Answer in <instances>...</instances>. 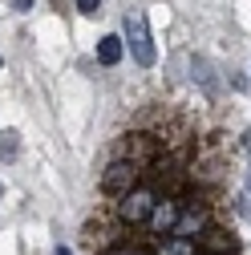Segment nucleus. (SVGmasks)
I'll return each instance as SVG.
<instances>
[{"instance_id": "6", "label": "nucleus", "mask_w": 251, "mask_h": 255, "mask_svg": "<svg viewBox=\"0 0 251 255\" xmlns=\"http://www.w3.org/2000/svg\"><path fill=\"white\" fill-rule=\"evenodd\" d=\"M98 61L102 65H118L122 61V37H102L98 41Z\"/></svg>"}, {"instance_id": "10", "label": "nucleus", "mask_w": 251, "mask_h": 255, "mask_svg": "<svg viewBox=\"0 0 251 255\" xmlns=\"http://www.w3.org/2000/svg\"><path fill=\"white\" fill-rule=\"evenodd\" d=\"M98 4H102V0H77V8H81L85 16H93V12H98Z\"/></svg>"}, {"instance_id": "8", "label": "nucleus", "mask_w": 251, "mask_h": 255, "mask_svg": "<svg viewBox=\"0 0 251 255\" xmlns=\"http://www.w3.org/2000/svg\"><path fill=\"white\" fill-rule=\"evenodd\" d=\"M0 138H4V142H0V154H4V158H16V134L8 130V134H0Z\"/></svg>"}, {"instance_id": "5", "label": "nucleus", "mask_w": 251, "mask_h": 255, "mask_svg": "<svg viewBox=\"0 0 251 255\" xmlns=\"http://www.w3.org/2000/svg\"><path fill=\"white\" fill-rule=\"evenodd\" d=\"M150 223H154L158 231H174V223H178V203H154Z\"/></svg>"}, {"instance_id": "11", "label": "nucleus", "mask_w": 251, "mask_h": 255, "mask_svg": "<svg viewBox=\"0 0 251 255\" xmlns=\"http://www.w3.org/2000/svg\"><path fill=\"white\" fill-rule=\"evenodd\" d=\"M12 8L16 12H28V8H33V0H12Z\"/></svg>"}, {"instance_id": "2", "label": "nucleus", "mask_w": 251, "mask_h": 255, "mask_svg": "<svg viewBox=\"0 0 251 255\" xmlns=\"http://www.w3.org/2000/svg\"><path fill=\"white\" fill-rule=\"evenodd\" d=\"M154 199L150 190H142V186H134V190H126L122 195V203H118V215L126 219V223H146L150 219V211H154Z\"/></svg>"}, {"instance_id": "1", "label": "nucleus", "mask_w": 251, "mask_h": 255, "mask_svg": "<svg viewBox=\"0 0 251 255\" xmlns=\"http://www.w3.org/2000/svg\"><path fill=\"white\" fill-rule=\"evenodd\" d=\"M122 28H126V41H130V53H134V61H138L142 69H150V65H154V41H150L146 16H142V12H126Z\"/></svg>"}, {"instance_id": "4", "label": "nucleus", "mask_w": 251, "mask_h": 255, "mask_svg": "<svg viewBox=\"0 0 251 255\" xmlns=\"http://www.w3.org/2000/svg\"><path fill=\"white\" fill-rule=\"evenodd\" d=\"M203 223H207V211H203V207H191V211H178V223H174V235H186V239H191L195 231H203Z\"/></svg>"}, {"instance_id": "3", "label": "nucleus", "mask_w": 251, "mask_h": 255, "mask_svg": "<svg viewBox=\"0 0 251 255\" xmlns=\"http://www.w3.org/2000/svg\"><path fill=\"white\" fill-rule=\"evenodd\" d=\"M134 182H138V166L134 162H114L102 174V190L106 195H126V190H134Z\"/></svg>"}, {"instance_id": "9", "label": "nucleus", "mask_w": 251, "mask_h": 255, "mask_svg": "<svg viewBox=\"0 0 251 255\" xmlns=\"http://www.w3.org/2000/svg\"><path fill=\"white\" fill-rule=\"evenodd\" d=\"M106 255H150V251H142V247H114V251H106Z\"/></svg>"}, {"instance_id": "7", "label": "nucleus", "mask_w": 251, "mask_h": 255, "mask_svg": "<svg viewBox=\"0 0 251 255\" xmlns=\"http://www.w3.org/2000/svg\"><path fill=\"white\" fill-rule=\"evenodd\" d=\"M158 255H195V243L186 239V235H174V239L158 243Z\"/></svg>"}, {"instance_id": "12", "label": "nucleus", "mask_w": 251, "mask_h": 255, "mask_svg": "<svg viewBox=\"0 0 251 255\" xmlns=\"http://www.w3.org/2000/svg\"><path fill=\"white\" fill-rule=\"evenodd\" d=\"M243 150H247V158H251V130L243 134Z\"/></svg>"}]
</instances>
